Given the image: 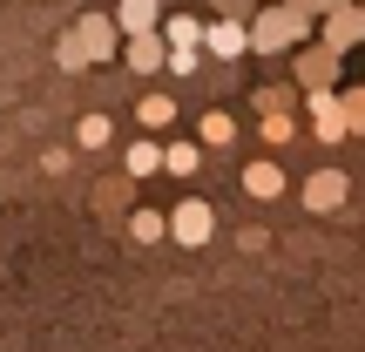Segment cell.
Returning a JSON list of instances; mask_svg holds the SVG:
<instances>
[{
  "label": "cell",
  "instance_id": "2e32d148",
  "mask_svg": "<svg viewBox=\"0 0 365 352\" xmlns=\"http://www.w3.org/2000/svg\"><path fill=\"white\" fill-rule=\"evenodd\" d=\"M122 170H129V176H156V170H163V143H129Z\"/></svg>",
  "mask_w": 365,
  "mask_h": 352
},
{
  "label": "cell",
  "instance_id": "44dd1931",
  "mask_svg": "<svg viewBox=\"0 0 365 352\" xmlns=\"http://www.w3.org/2000/svg\"><path fill=\"white\" fill-rule=\"evenodd\" d=\"M196 61H203L196 48H170V75H196Z\"/></svg>",
  "mask_w": 365,
  "mask_h": 352
},
{
  "label": "cell",
  "instance_id": "277c9868",
  "mask_svg": "<svg viewBox=\"0 0 365 352\" xmlns=\"http://www.w3.org/2000/svg\"><path fill=\"white\" fill-rule=\"evenodd\" d=\"M122 61H129V75H170V41H163V27L156 34H129Z\"/></svg>",
  "mask_w": 365,
  "mask_h": 352
},
{
  "label": "cell",
  "instance_id": "30bf717a",
  "mask_svg": "<svg viewBox=\"0 0 365 352\" xmlns=\"http://www.w3.org/2000/svg\"><path fill=\"white\" fill-rule=\"evenodd\" d=\"M115 21H122V34H156L163 27V0H122Z\"/></svg>",
  "mask_w": 365,
  "mask_h": 352
},
{
  "label": "cell",
  "instance_id": "4fadbf2b",
  "mask_svg": "<svg viewBox=\"0 0 365 352\" xmlns=\"http://www.w3.org/2000/svg\"><path fill=\"white\" fill-rule=\"evenodd\" d=\"M203 34L210 27L190 21V14H170V21H163V41H170V48H203Z\"/></svg>",
  "mask_w": 365,
  "mask_h": 352
},
{
  "label": "cell",
  "instance_id": "e0dca14e",
  "mask_svg": "<svg viewBox=\"0 0 365 352\" xmlns=\"http://www.w3.org/2000/svg\"><path fill=\"white\" fill-rule=\"evenodd\" d=\"M257 136H264V143H271V149H284L291 136H298V122H291L284 109H264V122H257Z\"/></svg>",
  "mask_w": 365,
  "mask_h": 352
},
{
  "label": "cell",
  "instance_id": "603a6c76",
  "mask_svg": "<svg viewBox=\"0 0 365 352\" xmlns=\"http://www.w3.org/2000/svg\"><path fill=\"white\" fill-rule=\"evenodd\" d=\"M163 7H170V0H163Z\"/></svg>",
  "mask_w": 365,
  "mask_h": 352
},
{
  "label": "cell",
  "instance_id": "8992f818",
  "mask_svg": "<svg viewBox=\"0 0 365 352\" xmlns=\"http://www.w3.org/2000/svg\"><path fill=\"white\" fill-rule=\"evenodd\" d=\"M345 190H352V176H345V170H318V176H304V210H339Z\"/></svg>",
  "mask_w": 365,
  "mask_h": 352
},
{
  "label": "cell",
  "instance_id": "d6986e66",
  "mask_svg": "<svg viewBox=\"0 0 365 352\" xmlns=\"http://www.w3.org/2000/svg\"><path fill=\"white\" fill-rule=\"evenodd\" d=\"M108 136H115V122H108V116H81V122H75V143H81V149H102Z\"/></svg>",
  "mask_w": 365,
  "mask_h": 352
},
{
  "label": "cell",
  "instance_id": "7402d4cb",
  "mask_svg": "<svg viewBox=\"0 0 365 352\" xmlns=\"http://www.w3.org/2000/svg\"><path fill=\"white\" fill-rule=\"evenodd\" d=\"M54 54H61V68H88V54H81V41H75V34H68Z\"/></svg>",
  "mask_w": 365,
  "mask_h": 352
},
{
  "label": "cell",
  "instance_id": "3957f363",
  "mask_svg": "<svg viewBox=\"0 0 365 352\" xmlns=\"http://www.w3.org/2000/svg\"><path fill=\"white\" fill-rule=\"evenodd\" d=\"M312 136L318 143H345V136H352V116H345L339 89H312Z\"/></svg>",
  "mask_w": 365,
  "mask_h": 352
},
{
  "label": "cell",
  "instance_id": "9a60e30c",
  "mask_svg": "<svg viewBox=\"0 0 365 352\" xmlns=\"http://www.w3.org/2000/svg\"><path fill=\"white\" fill-rule=\"evenodd\" d=\"M163 170H170V176H196V170H203V149H196V143H170V149H163Z\"/></svg>",
  "mask_w": 365,
  "mask_h": 352
},
{
  "label": "cell",
  "instance_id": "ffe728a7",
  "mask_svg": "<svg viewBox=\"0 0 365 352\" xmlns=\"http://www.w3.org/2000/svg\"><path fill=\"white\" fill-rule=\"evenodd\" d=\"M345 116H352V136H365V89H345Z\"/></svg>",
  "mask_w": 365,
  "mask_h": 352
},
{
  "label": "cell",
  "instance_id": "52a82bcc",
  "mask_svg": "<svg viewBox=\"0 0 365 352\" xmlns=\"http://www.w3.org/2000/svg\"><path fill=\"white\" fill-rule=\"evenodd\" d=\"M359 41H365V7H331L325 14V48H359Z\"/></svg>",
  "mask_w": 365,
  "mask_h": 352
},
{
  "label": "cell",
  "instance_id": "7a4b0ae2",
  "mask_svg": "<svg viewBox=\"0 0 365 352\" xmlns=\"http://www.w3.org/2000/svg\"><path fill=\"white\" fill-rule=\"evenodd\" d=\"M210 231H217V210H210L203 203V196H182V203L170 210V237H176V244H210Z\"/></svg>",
  "mask_w": 365,
  "mask_h": 352
},
{
  "label": "cell",
  "instance_id": "5b68a950",
  "mask_svg": "<svg viewBox=\"0 0 365 352\" xmlns=\"http://www.w3.org/2000/svg\"><path fill=\"white\" fill-rule=\"evenodd\" d=\"M115 14H81V27H75V41H81V54H88V61H108V54H115Z\"/></svg>",
  "mask_w": 365,
  "mask_h": 352
},
{
  "label": "cell",
  "instance_id": "6da1fadb",
  "mask_svg": "<svg viewBox=\"0 0 365 352\" xmlns=\"http://www.w3.org/2000/svg\"><path fill=\"white\" fill-rule=\"evenodd\" d=\"M304 7H291V0H271V7L250 21V54H291L304 41Z\"/></svg>",
  "mask_w": 365,
  "mask_h": 352
},
{
  "label": "cell",
  "instance_id": "8fae6325",
  "mask_svg": "<svg viewBox=\"0 0 365 352\" xmlns=\"http://www.w3.org/2000/svg\"><path fill=\"white\" fill-rule=\"evenodd\" d=\"M244 190L257 196V203H271V196L284 190V170H277V163H244Z\"/></svg>",
  "mask_w": 365,
  "mask_h": 352
},
{
  "label": "cell",
  "instance_id": "9c48e42d",
  "mask_svg": "<svg viewBox=\"0 0 365 352\" xmlns=\"http://www.w3.org/2000/svg\"><path fill=\"white\" fill-rule=\"evenodd\" d=\"M331 75H339V48L318 41V48L298 54V81H304V89H331Z\"/></svg>",
  "mask_w": 365,
  "mask_h": 352
},
{
  "label": "cell",
  "instance_id": "ac0fdd59",
  "mask_svg": "<svg viewBox=\"0 0 365 352\" xmlns=\"http://www.w3.org/2000/svg\"><path fill=\"white\" fill-rule=\"evenodd\" d=\"M163 231H170V217H163V210H135V217H129V237H135V244H156Z\"/></svg>",
  "mask_w": 365,
  "mask_h": 352
},
{
  "label": "cell",
  "instance_id": "7c38bea8",
  "mask_svg": "<svg viewBox=\"0 0 365 352\" xmlns=\"http://www.w3.org/2000/svg\"><path fill=\"white\" fill-rule=\"evenodd\" d=\"M135 122H143V129H170L176 122V95H143V102H135Z\"/></svg>",
  "mask_w": 365,
  "mask_h": 352
},
{
  "label": "cell",
  "instance_id": "ba28073f",
  "mask_svg": "<svg viewBox=\"0 0 365 352\" xmlns=\"http://www.w3.org/2000/svg\"><path fill=\"white\" fill-rule=\"evenodd\" d=\"M203 48L217 54V61H237V54L250 48V21H210V34H203Z\"/></svg>",
  "mask_w": 365,
  "mask_h": 352
},
{
  "label": "cell",
  "instance_id": "5bb4252c",
  "mask_svg": "<svg viewBox=\"0 0 365 352\" xmlns=\"http://www.w3.org/2000/svg\"><path fill=\"white\" fill-rule=\"evenodd\" d=\"M196 136H203V149H230V143H237V122L223 116V109H210V116L196 122Z\"/></svg>",
  "mask_w": 365,
  "mask_h": 352
}]
</instances>
